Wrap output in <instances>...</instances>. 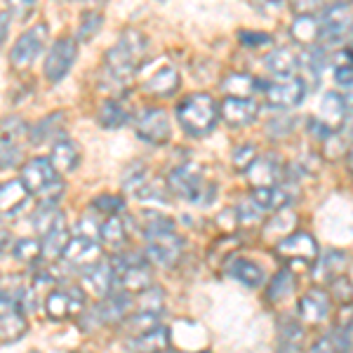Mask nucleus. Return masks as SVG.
<instances>
[{
    "label": "nucleus",
    "instance_id": "1",
    "mask_svg": "<svg viewBox=\"0 0 353 353\" xmlns=\"http://www.w3.org/2000/svg\"><path fill=\"white\" fill-rule=\"evenodd\" d=\"M176 121L191 137H208L219 121V106L210 94H189L176 106Z\"/></svg>",
    "mask_w": 353,
    "mask_h": 353
},
{
    "label": "nucleus",
    "instance_id": "2",
    "mask_svg": "<svg viewBox=\"0 0 353 353\" xmlns=\"http://www.w3.org/2000/svg\"><path fill=\"white\" fill-rule=\"evenodd\" d=\"M144 50L146 38L139 31H134V28H128L121 36V41L106 52V68H109V76L113 81L118 85L128 83L134 76L137 64H139Z\"/></svg>",
    "mask_w": 353,
    "mask_h": 353
},
{
    "label": "nucleus",
    "instance_id": "3",
    "mask_svg": "<svg viewBox=\"0 0 353 353\" xmlns=\"http://www.w3.org/2000/svg\"><path fill=\"white\" fill-rule=\"evenodd\" d=\"M19 181L28 196L41 198L43 203H57L64 196V189H66L64 179L54 172V168L50 165L48 158H31V161L21 168Z\"/></svg>",
    "mask_w": 353,
    "mask_h": 353
},
{
    "label": "nucleus",
    "instance_id": "4",
    "mask_svg": "<svg viewBox=\"0 0 353 353\" xmlns=\"http://www.w3.org/2000/svg\"><path fill=\"white\" fill-rule=\"evenodd\" d=\"M168 184H170V191L186 198V201H198V203L214 201V184L210 186L208 181H205V172L198 163L176 165L168 176Z\"/></svg>",
    "mask_w": 353,
    "mask_h": 353
},
{
    "label": "nucleus",
    "instance_id": "5",
    "mask_svg": "<svg viewBox=\"0 0 353 353\" xmlns=\"http://www.w3.org/2000/svg\"><path fill=\"white\" fill-rule=\"evenodd\" d=\"M351 31V5L349 3H334L323 8L321 21H318V38L323 45H339Z\"/></svg>",
    "mask_w": 353,
    "mask_h": 353
},
{
    "label": "nucleus",
    "instance_id": "6",
    "mask_svg": "<svg viewBox=\"0 0 353 353\" xmlns=\"http://www.w3.org/2000/svg\"><path fill=\"white\" fill-rule=\"evenodd\" d=\"M149 245H146V259L156 266H163V269H174L179 264L181 254H184V238L176 231H165V233H156V236L146 238Z\"/></svg>",
    "mask_w": 353,
    "mask_h": 353
},
{
    "label": "nucleus",
    "instance_id": "7",
    "mask_svg": "<svg viewBox=\"0 0 353 353\" xmlns=\"http://www.w3.org/2000/svg\"><path fill=\"white\" fill-rule=\"evenodd\" d=\"M259 90H264L266 101H269L273 109H292V106L301 104V99L309 92L304 78H290V81H283V83L259 81Z\"/></svg>",
    "mask_w": 353,
    "mask_h": 353
},
{
    "label": "nucleus",
    "instance_id": "8",
    "mask_svg": "<svg viewBox=\"0 0 353 353\" xmlns=\"http://www.w3.org/2000/svg\"><path fill=\"white\" fill-rule=\"evenodd\" d=\"M137 137L149 144L161 146L165 141H170V118L165 109H156V106H149L137 116Z\"/></svg>",
    "mask_w": 353,
    "mask_h": 353
},
{
    "label": "nucleus",
    "instance_id": "9",
    "mask_svg": "<svg viewBox=\"0 0 353 353\" xmlns=\"http://www.w3.org/2000/svg\"><path fill=\"white\" fill-rule=\"evenodd\" d=\"M45 38H48V26L36 24L33 28H28L26 33H21L19 41L12 45V52H10V61L14 68H28L41 54Z\"/></svg>",
    "mask_w": 353,
    "mask_h": 353
},
{
    "label": "nucleus",
    "instance_id": "10",
    "mask_svg": "<svg viewBox=\"0 0 353 353\" xmlns=\"http://www.w3.org/2000/svg\"><path fill=\"white\" fill-rule=\"evenodd\" d=\"M85 292L81 288H66V290H52V292L45 297V313L52 321H64V318L78 316L83 311Z\"/></svg>",
    "mask_w": 353,
    "mask_h": 353
},
{
    "label": "nucleus",
    "instance_id": "11",
    "mask_svg": "<svg viewBox=\"0 0 353 353\" xmlns=\"http://www.w3.org/2000/svg\"><path fill=\"white\" fill-rule=\"evenodd\" d=\"M78 54V43L73 38H59L48 52L45 59V78L50 83H59L61 78H66V73L71 71L73 61Z\"/></svg>",
    "mask_w": 353,
    "mask_h": 353
},
{
    "label": "nucleus",
    "instance_id": "12",
    "mask_svg": "<svg viewBox=\"0 0 353 353\" xmlns=\"http://www.w3.org/2000/svg\"><path fill=\"white\" fill-rule=\"evenodd\" d=\"M61 259H64L73 271H81L85 276L94 264L101 261V248H99V243L92 241V238L78 236V238H71V241H68L66 250H64V257Z\"/></svg>",
    "mask_w": 353,
    "mask_h": 353
},
{
    "label": "nucleus",
    "instance_id": "13",
    "mask_svg": "<svg viewBox=\"0 0 353 353\" xmlns=\"http://www.w3.org/2000/svg\"><path fill=\"white\" fill-rule=\"evenodd\" d=\"M276 254L285 261H304V264H311L313 259L318 257V243L311 233H292V236L283 238L281 243L276 245Z\"/></svg>",
    "mask_w": 353,
    "mask_h": 353
},
{
    "label": "nucleus",
    "instance_id": "14",
    "mask_svg": "<svg viewBox=\"0 0 353 353\" xmlns=\"http://www.w3.org/2000/svg\"><path fill=\"white\" fill-rule=\"evenodd\" d=\"M257 111L259 106L254 99H231V97H226L219 106V116L233 128H245V125L254 123Z\"/></svg>",
    "mask_w": 353,
    "mask_h": 353
},
{
    "label": "nucleus",
    "instance_id": "15",
    "mask_svg": "<svg viewBox=\"0 0 353 353\" xmlns=\"http://www.w3.org/2000/svg\"><path fill=\"white\" fill-rule=\"evenodd\" d=\"M281 163L276 156H257V161L248 168V176L252 181L254 189H264V186H276L281 181Z\"/></svg>",
    "mask_w": 353,
    "mask_h": 353
},
{
    "label": "nucleus",
    "instance_id": "16",
    "mask_svg": "<svg viewBox=\"0 0 353 353\" xmlns=\"http://www.w3.org/2000/svg\"><path fill=\"white\" fill-rule=\"evenodd\" d=\"M330 313V294L321 288H311L299 299V316L304 323H321Z\"/></svg>",
    "mask_w": 353,
    "mask_h": 353
},
{
    "label": "nucleus",
    "instance_id": "17",
    "mask_svg": "<svg viewBox=\"0 0 353 353\" xmlns=\"http://www.w3.org/2000/svg\"><path fill=\"white\" fill-rule=\"evenodd\" d=\"M321 113H323V125L332 132L339 125H344V121H349V97H339L337 92H325V97L321 99Z\"/></svg>",
    "mask_w": 353,
    "mask_h": 353
},
{
    "label": "nucleus",
    "instance_id": "18",
    "mask_svg": "<svg viewBox=\"0 0 353 353\" xmlns=\"http://www.w3.org/2000/svg\"><path fill=\"white\" fill-rule=\"evenodd\" d=\"M48 161L54 168L57 174H59V172H73V170L78 168V163H81V149H78L71 139H64V137H61L59 141H54L52 156H50Z\"/></svg>",
    "mask_w": 353,
    "mask_h": 353
},
{
    "label": "nucleus",
    "instance_id": "19",
    "mask_svg": "<svg viewBox=\"0 0 353 353\" xmlns=\"http://www.w3.org/2000/svg\"><path fill=\"white\" fill-rule=\"evenodd\" d=\"M64 123H66L64 111L50 113V116H45L43 121H38L31 130H28V139H31V144H36V146L50 141L52 137H59L61 139V134H64Z\"/></svg>",
    "mask_w": 353,
    "mask_h": 353
},
{
    "label": "nucleus",
    "instance_id": "20",
    "mask_svg": "<svg viewBox=\"0 0 353 353\" xmlns=\"http://www.w3.org/2000/svg\"><path fill=\"white\" fill-rule=\"evenodd\" d=\"M116 281H118V276L109 261H99V264H94L92 269L85 273V283L92 288V292L97 297H104V299L109 297V294H113Z\"/></svg>",
    "mask_w": 353,
    "mask_h": 353
},
{
    "label": "nucleus",
    "instance_id": "21",
    "mask_svg": "<svg viewBox=\"0 0 353 353\" xmlns=\"http://www.w3.org/2000/svg\"><path fill=\"white\" fill-rule=\"evenodd\" d=\"M28 203V193L21 186V181H8L0 184V217H14L19 210H24Z\"/></svg>",
    "mask_w": 353,
    "mask_h": 353
},
{
    "label": "nucleus",
    "instance_id": "22",
    "mask_svg": "<svg viewBox=\"0 0 353 353\" xmlns=\"http://www.w3.org/2000/svg\"><path fill=\"white\" fill-rule=\"evenodd\" d=\"M170 346V330L158 325L149 330V332L139 334V337H132L128 344V349H132L134 353H163L168 351Z\"/></svg>",
    "mask_w": 353,
    "mask_h": 353
},
{
    "label": "nucleus",
    "instance_id": "23",
    "mask_svg": "<svg viewBox=\"0 0 353 353\" xmlns=\"http://www.w3.org/2000/svg\"><path fill=\"white\" fill-rule=\"evenodd\" d=\"M264 66L271 76L290 81V78H294V71H297V66H299V59L294 57L292 50L278 48V50H273L271 54L264 57Z\"/></svg>",
    "mask_w": 353,
    "mask_h": 353
},
{
    "label": "nucleus",
    "instance_id": "24",
    "mask_svg": "<svg viewBox=\"0 0 353 353\" xmlns=\"http://www.w3.org/2000/svg\"><path fill=\"white\" fill-rule=\"evenodd\" d=\"M250 201L259 212H276V210L285 208L290 203V196L281 186H264V189H252L250 191Z\"/></svg>",
    "mask_w": 353,
    "mask_h": 353
},
{
    "label": "nucleus",
    "instance_id": "25",
    "mask_svg": "<svg viewBox=\"0 0 353 353\" xmlns=\"http://www.w3.org/2000/svg\"><path fill=\"white\" fill-rule=\"evenodd\" d=\"M130 304H132V299H130L128 292H118V294H109L106 301H101V304H97V309L92 311L97 318H99L101 323H118L125 318V313H128Z\"/></svg>",
    "mask_w": 353,
    "mask_h": 353
},
{
    "label": "nucleus",
    "instance_id": "26",
    "mask_svg": "<svg viewBox=\"0 0 353 353\" xmlns=\"http://www.w3.org/2000/svg\"><path fill=\"white\" fill-rule=\"evenodd\" d=\"M118 278H121L123 288L128 290V292H139L141 294L153 285V273H151L146 261L123 269L121 273H118Z\"/></svg>",
    "mask_w": 353,
    "mask_h": 353
},
{
    "label": "nucleus",
    "instance_id": "27",
    "mask_svg": "<svg viewBox=\"0 0 353 353\" xmlns=\"http://www.w3.org/2000/svg\"><path fill=\"white\" fill-rule=\"evenodd\" d=\"M146 92L156 94V97H172L179 90V73L172 66H163L161 71H156L153 76L146 81Z\"/></svg>",
    "mask_w": 353,
    "mask_h": 353
},
{
    "label": "nucleus",
    "instance_id": "28",
    "mask_svg": "<svg viewBox=\"0 0 353 353\" xmlns=\"http://www.w3.org/2000/svg\"><path fill=\"white\" fill-rule=\"evenodd\" d=\"M33 229H36L41 236H48L50 231L59 229V226H64V212H61L59 208H57V203H43L41 208L33 212Z\"/></svg>",
    "mask_w": 353,
    "mask_h": 353
},
{
    "label": "nucleus",
    "instance_id": "29",
    "mask_svg": "<svg viewBox=\"0 0 353 353\" xmlns=\"http://www.w3.org/2000/svg\"><path fill=\"white\" fill-rule=\"evenodd\" d=\"M304 341V327L292 318H283L278 323V349L281 353H297Z\"/></svg>",
    "mask_w": 353,
    "mask_h": 353
},
{
    "label": "nucleus",
    "instance_id": "30",
    "mask_svg": "<svg viewBox=\"0 0 353 353\" xmlns=\"http://www.w3.org/2000/svg\"><path fill=\"white\" fill-rule=\"evenodd\" d=\"M26 332V318H24V311L21 309H14V311H8V313H0V341L5 344H14L24 337Z\"/></svg>",
    "mask_w": 353,
    "mask_h": 353
},
{
    "label": "nucleus",
    "instance_id": "31",
    "mask_svg": "<svg viewBox=\"0 0 353 353\" xmlns=\"http://www.w3.org/2000/svg\"><path fill=\"white\" fill-rule=\"evenodd\" d=\"M221 88L231 99H252V94L259 90V81H254L252 76H245V73H231L221 83Z\"/></svg>",
    "mask_w": 353,
    "mask_h": 353
},
{
    "label": "nucleus",
    "instance_id": "32",
    "mask_svg": "<svg viewBox=\"0 0 353 353\" xmlns=\"http://www.w3.org/2000/svg\"><path fill=\"white\" fill-rule=\"evenodd\" d=\"M68 241H71V233H68L66 226H59V229L50 231L48 236H43V243H41V257L54 261V259H61L64 257V250Z\"/></svg>",
    "mask_w": 353,
    "mask_h": 353
},
{
    "label": "nucleus",
    "instance_id": "33",
    "mask_svg": "<svg viewBox=\"0 0 353 353\" xmlns=\"http://www.w3.org/2000/svg\"><path fill=\"white\" fill-rule=\"evenodd\" d=\"M346 261H349L346 252H341V250H327L325 257H323V261H321V266L316 269V278H318V281L332 283L334 278L344 276Z\"/></svg>",
    "mask_w": 353,
    "mask_h": 353
},
{
    "label": "nucleus",
    "instance_id": "34",
    "mask_svg": "<svg viewBox=\"0 0 353 353\" xmlns=\"http://www.w3.org/2000/svg\"><path fill=\"white\" fill-rule=\"evenodd\" d=\"M229 276L236 278L238 283H243L245 288H257L264 281V271L259 269L254 261L250 259H236L229 266Z\"/></svg>",
    "mask_w": 353,
    "mask_h": 353
},
{
    "label": "nucleus",
    "instance_id": "35",
    "mask_svg": "<svg viewBox=\"0 0 353 353\" xmlns=\"http://www.w3.org/2000/svg\"><path fill=\"white\" fill-rule=\"evenodd\" d=\"M97 236H99L101 243L109 245L113 250H121L123 245L128 243V231H125L123 219H118V217H109L106 221H101Z\"/></svg>",
    "mask_w": 353,
    "mask_h": 353
},
{
    "label": "nucleus",
    "instance_id": "36",
    "mask_svg": "<svg viewBox=\"0 0 353 353\" xmlns=\"http://www.w3.org/2000/svg\"><path fill=\"white\" fill-rule=\"evenodd\" d=\"M97 121H99L101 128H109V130H113V128H123V125L130 121V113L125 111V106L121 104V101L109 99V101H104V104H101Z\"/></svg>",
    "mask_w": 353,
    "mask_h": 353
},
{
    "label": "nucleus",
    "instance_id": "37",
    "mask_svg": "<svg viewBox=\"0 0 353 353\" xmlns=\"http://www.w3.org/2000/svg\"><path fill=\"white\" fill-rule=\"evenodd\" d=\"M292 292H294V276L290 271H278L276 276L271 278L266 297H269V301H273V304H278V301L288 299Z\"/></svg>",
    "mask_w": 353,
    "mask_h": 353
},
{
    "label": "nucleus",
    "instance_id": "38",
    "mask_svg": "<svg viewBox=\"0 0 353 353\" xmlns=\"http://www.w3.org/2000/svg\"><path fill=\"white\" fill-rule=\"evenodd\" d=\"M294 41L311 45L318 38V21L316 17L311 14H297V19L292 21V28H290Z\"/></svg>",
    "mask_w": 353,
    "mask_h": 353
},
{
    "label": "nucleus",
    "instance_id": "39",
    "mask_svg": "<svg viewBox=\"0 0 353 353\" xmlns=\"http://www.w3.org/2000/svg\"><path fill=\"white\" fill-rule=\"evenodd\" d=\"M101 24H104V17L99 12H83L81 14V24H78V41L81 43H88L94 38V33L99 31Z\"/></svg>",
    "mask_w": 353,
    "mask_h": 353
},
{
    "label": "nucleus",
    "instance_id": "40",
    "mask_svg": "<svg viewBox=\"0 0 353 353\" xmlns=\"http://www.w3.org/2000/svg\"><path fill=\"white\" fill-rule=\"evenodd\" d=\"M92 210H94V212H104V214H111V217H118V214L125 210V201L121 196L104 193V196H99V198H94V201H92Z\"/></svg>",
    "mask_w": 353,
    "mask_h": 353
},
{
    "label": "nucleus",
    "instance_id": "41",
    "mask_svg": "<svg viewBox=\"0 0 353 353\" xmlns=\"http://www.w3.org/2000/svg\"><path fill=\"white\" fill-rule=\"evenodd\" d=\"M21 161V149L19 144L8 137H0V170L14 168Z\"/></svg>",
    "mask_w": 353,
    "mask_h": 353
},
{
    "label": "nucleus",
    "instance_id": "42",
    "mask_svg": "<svg viewBox=\"0 0 353 353\" xmlns=\"http://www.w3.org/2000/svg\"><path fill=\"white\" fill-rule=\"evenodd\" d=\"M14 257L24 264H36L41 259V243L33 241V238H24V241H17L14 245Z\"/></svg>",
    "mask_w": 353,
    "mask_h": 353
},
{
    "label": "nucleus",
    "instance_id": "43",
    "mask_svg": "<svg viewBox=\"0 0 353 353\" xmlns=\"http://www.w3.org/2000/svg\"><path fill=\"white\" fill-rule=\"evenodd\" d=\"M254 161H257V146H254V144L238 146V149L233 151V156H231V163H233V168H236L238 172H248V168Z\"/></svg>",
    "mask_w": 353,
    "mask_h": 353
},
{
    "label": "nucleus",
    "instance_id": "44",
    "mask_svg": "<svg viewBox=\"0 0 353 353\" xmlns=\"http://www.w3.org/2000/svg\"><path fill=\"white\" fill-rule=\"evenodd\" d=\"M128 327L132 330V332H137V337H139V334H144V332H149V330L158 327V316H153V313L139 311L137 316H132V318L128 321Z\"/></svg>",
    "mask_w": 353,
    "mask_h": 353
},
{
    "label": "nucleus",
    "instance_id": "45",
    "mask_svg": "<svg viewBox=\"0 0 353 353\" xmlns=\"http://www.w3.org/2000/svg\"><path fill=\"white\" fill-rule=\"evenodd\" d=\"M0 130H3V134L0 137H8V139H12V141H17L21 134L28 132L26 123L21 121L19 116H8L5 121H0Z\"/></svg>",
    "mask_w": 353,
    "mask_h": 353
},
{
    "label": "nucleus",
    "instance_id": "46",
    "mask_svg": "<svg viewBox=\"0 0 353 353\" xmlns=\"http://www.w3.org/2000/svg\"><path fill=\"white\" fill-rule=\"evenodd\" d=\"M332 339V349L334 353H349L351 351V323H346V325H341L337 332H334Z\"/></svg>",
    "mask_w": 353,
    "mask_h": 353
},
{
    "label": "nucleus",
    "instance_id": "47",
    "mask_svg": "<svg viewBox=\"0 0 353 353\" xmlns=\"http://www.w3.org/2000/svg\"><path fill=\"white\" fill-rule=\"evenodd\" d=\"M241 43L248 45V48H261V45H269L271 36L269 33H259V31H241Z\"/></svg>",
    "mask_w": 353,
    "mask_h": 353
},
{
    "label": "nucleus",
    "instance_id": "48",
    "mask_svg": "<svg viewBox=\"0 0 353 353\" xmlns=\"http://www.w3.org/2000/svg\"><path fill=\"white\" fill-rule=\"evenodd\" d=\"M332 283H334V292H337V297L349 304V299H351V281L349 278L339 276V278H334Z\"/></svg>",
    "mask_w": 353,
    "mask_h": 353
},
{
    "label": "nucleus",
    "instance_id": "49",
    "mask_svg": "<svg viewBox=\"0 0 353 353\" xmlns=\"http://www.w3.org/2000/svg\"><path fill=\"white\" fill-rule=\"evenodd\" d=\"M334 76H337V83L339 85H344L346 90L351 88V64L337 66V73H334Z\"/></svg>",
    "mask_w": 353,
    "mask_h": 353
},
{
    "label": "nucleus",
    "instance_id": "50",
    "mask_svg": "<svg viewBox=\"0 0 353 353\" xmlns=\"http://www.w3.org/2000/svg\"><path fill=\"white\" fill-rule=\"evenodd\" d=\"M10 19H12V12H10V10H5V12H0V45L5 43V38H8V31H10Z\"/></svg>",
    "mask_w": 353,
    "mask_h": 353
},
{
    "label": "nucleus",
    "instance_id": "51",
    "mask_svg": "<svg viewBox=\"0 0 353 353\" xmlns=\"http://www.w3.org/2000/svg\"><path fill=\"white\" fill-rule=\"evenodd\" d=\"M309 128H311V132L318 137V139H325V141H327V139H330V134H332L321 121H309Z\"/></svg>",
    "mask_w": 353,
    "mask_h": 353
},
{
    "label": "nucleus",
    "instance_id": "52",
    "mask_svg": "<svg viewBox=\"0 0 353 353\" xmlns=\"http://www.w3.org/2000/svg\"><path fill=\"white\" fill-rule=\"evenodd\" d=\"M311 353H334V349H332V339H330V337L318 339L316 344L311 346Z\"/></svg>",
    "mask_w": 353,
    "mask_h": 353
},
{
    "label": "nucleus",
    "instance_id": "53",
    "mask_svg": "<svg viewBox=\"0 0 353 353\" xmlns=\"http://www.w3.org/2000/svg\"><path fill=\"white\" fill-rule=\"evenodd\" d=\"M31 353H36V351H31Z\"/></svg>",
    "mask_w": 353,
    "mask_h": 353
},
{
    "label": "nucleus",
    "instance_id": "54",
    "mask_svg": "<svg viewBox=\"0 0 353 353\" xmlns=\"http://www.w3.org/2000/svg\"><path fill=\"white\" fill-rule=\"evenodd\" d=\"M163 353H168V351H163Z\"/></svg>",
    "mask_w": 353,
    "mask_h": 353
}]
</instances>
